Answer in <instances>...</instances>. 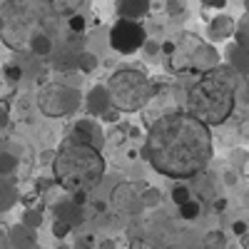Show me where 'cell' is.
<instances>
[{"label":"cell","mask_w":249,"mask_h":249,"mask_svg":"<svg viewBox=\"0 0 249 249\" xmlns=\"http://www.w3.org/2000/svg\"><path fill=\"white\" fill-rule=\"evenodd\" d=\"M202 249H227L224 232H210V234L202 239Z\"/></svg>","instance_id":"d6986e66"},{"label":"cell","mask_w":249,"mask_h":249,"mask_svg":"<svg viewBox=\"0 0 249 249\" xmlns=\"http://www.w3.org/2000/svg\"><path fill=\"white\" fill-rule=\"evenodd\" d=\"M115 8H117L120 20H135V23H140L150 13V0H115Z\"/></svg>","instance_id":"30bf717a"},{"label":"cell","mask_w":249,"mask_h":249,"mask_svg":"<svg viewBox=\"0 0 249 249\" xmlns=\"http://www.w3.org/2000/svg\"><path fill=\"white\" fill-rule=\"evenodd\" d=\"M28 48L33 55H40V57H45L53 53V37L43 30H35L30 37H28Z\"/></svg>","instance_id":"2e32d148"},{"label":"cell","mask_w":249,"mask_h":249,"mask_svg":"<svg viewBox=\"0 0 249 249\" xmlns=\"http://www.w3.org/2000/svg\"><path fill=\"white\" fill-rule=\"evenodd\" d=\"M10 242H13L15 249H35V244H37L35 230H30L25 224H15L13 232H10Z\"/></svg>","instance_id":"9a60e30c"},{"label":"cell","mask_w":249,"mask_h":249,"mask_svg":"<svg viewBox=\"0 0 249 249\" xmlns=\"http://www.w3.org/2000/svg\"><path fill=\"white\" fill-rule=\"evenodd\" d=\"M40 222H43V212H40V210H25V214H23V222H20V224L30 227V230H37V227H40Z\"/></svg>","instance_id":"603a6c76"},{"label":"cell","mask_w":249,"mask_h":249,"mask_svg":"<svg viewBox=\"0 0 249 249\" xmlns=\"http://www.w3.org/2000/svg\"><path fill=\"white\" fill-rule=\"evenodd\" d=\"M175 53H177V55H184L187 62H190V68H199V70H204V72L219 65V55H217V50H214L212 45L202 43L199 37L190 35V33L182 35L179 45H175Z\"/></svg>","instance_id":"52a82bcc"},{"label":"cell","mask_w":249,"mask_h":249,"mask_svg":"<svg viewBox=\"0 0 249 249\" xmlns=\"http://www.w3.org/2000/svg\"><path fill=\"white\" fill-rule=\"evenodd\" d=\"M18 170V157L10 152H0V177H8Z\"/></svg>","instance_id":"ffe728a7"},{"label":"cell","mask_w":249,"mask_h":249,"mask_svg":"<svg viewBox=\"0 0 249 249\" xmlns=\"http://www.w3.org/2000/svg\"><path fill=\"white\" fill-rule=\"evenodd\" d=\"M192 197H190V187L187 184H177L175 190H172V202L179 207V204H184V202H190Z\"/></svg>","instance_id":"d4e9b609"},{"label":"cell","mask_w":249,"mask_h":249,"mask_svg":"<svg viewBox=\"0 0 249 249\" xmlns=\"http://www.w3.org/2000/svg\"><path fill=\"white\" fill-rule=\"evenodd\" d=\"M234 28H237L234 18L222 13V15H217V18L210 20V37L212 40H227V37L234 35Z\"/></svg>","instance_id":"5bb4252c"},{"label":"cell","mask_w":249,"mask_h":249,"mask_svg":"<svg viewBox=\"0 0 249 249\" xmlns=\"http://www.w3.org/2000/svg\"><path fill=\"white\" fill-rule=\"evenodd\" d=\"M70 230H72V227L70 224H65V222H53V234L57 237V239H62V237H68L70 234Z\"/></svg>","instance_id":"4316f807"},{"label":"cell","mask_w":249,"mask_h":249,"mask_svg":"<svg viewBox=\"0 0 249 249\" xmlns=\"http://www.w3.org/2000/svg\"><path fill=\"white\" fill-rule=\"evenodd\" d=\"M237 82L239 75L227 65L202 72L187 92V115H192L207 127L227 122L237 105Z\"/></svg>","instance_id":"7a4b0ae2"},{"label":"cell","mask_w":249,"mask_h":249,"mask_svg":"<svg viewBox=\"0 0 249 249\" xmlns=\"http://www.w3.org/2000/svg\"><path fill=\"white\" fill-rule=\"evenodd\" d=\"M199 3H202L204 8H214V10L227 8V0H199Z\"/></svg>","instance_id":"f546056e"},{"label":"cell","mask_w":249,"mask_h":249,"mask_svg":"<svg viewBox=\"0 0 249 249\" xmlns=\"http://www.w3.org/2000/svg\"><path fill=\"white\" fill-rule=\"evenodd\" d=\"M3 28H5V18L0 15V33H3Z\"/></svg>","instance_id":"e575fe53"},{"label":"cell","mask_w":249,"mask_h":249,"mask_svg":"<svg viewBox=\"0 0 249 249\" xmlns=\"http://www.w3.org/2000/svg\"><path fill=\"white\" fill-rule=\"evenodd\" d=\"M142 155L164 177H195L212 160L210 127L187 112H170L150 127Z\"/></svg>","instance_id":"6da1fadb"},{"label":"cell","mask_w":249,"mask_h":249,"mask_svg":"<svg viewBox=\"0 0 249 249\" xmlns=\"http://www.w3.org/2000/svg\"><path fill=\"white\" fill-rule=\"evenodd\" d=\"M184 13V0H167V15L177 18Z\"/></svg>","instance_id":"83f0119b"},{"label":"cell","mask_w":249,"mask_h":249,"mask_svg":"<svg viewBox=\"0 0 249 249\" xmlns=\"http://www.w3.org/2000/svg\"><path fill=\"white\" fill-rule=\"evenodd\" d=\"M162 53L172 55V53H175V43H162Z\"/></svg>","instance_id":"836d02e7"},{"label":"cell","mask_w":249,"mask_h":249,"mask_svg":"<svg viewBox=\"0 0 249 249\" xmlns=\"http://www.w3.org/2000/svg\"><path fill=\"white\" fill-rule=\"evenodd\" d=\"M137 197H140V204H147V207H157V204H160V192H157V190H152V187L142 190Z\"/></svg>","instance_id":"cb8c5ba5"},{"label":"cell","mask_w":249,"mask_h":249,"mask_svg":"<svg viewBox=\"0 0 249 249\" xmlns=\"http://www.w3.org/2000/svg\"><path fill=\"white\" fill-rule=\"evenodd\" d=\"M227 68L234 70L237 75H242V80H247V72H249V48H242V45H232L227 50Z\"/></svg>","instance_id":"7c38bea8"},{"label":"cell","mask_w":249,"mask_h":249,"mask_svg":"<svg viewBox=\"0 0 249 249\" xmlns=\"http://www.w3.org/2000/svg\"><path fill=\"white\" fill-rule=\"evenodd\" d=\"M234 37H237V45L249 48V23H247V15H242L239 25L234 28Z\"/></svg>","instance_id":"7402d4cb"},{"label":"cell","mask_w":249,"mask_h":249,"mask_svg":"<svg viewBox=\"0 0 249 249\" xmlns=\"http://www.w3.org/2000/svg\"><path fill=\"white\" fill-rule=\"evenodd\" d=\"M13 204H18V190L8 177H0V212L13 210Z\"/></svg>","instance_id":"e0dca14e"},{"label":"cell","mask_w":249,"mask_h":249,"mask_svg":"<svg viewBox=\"0 0 249 249\" xmlns=\"http://www.w3.org/2000/svg\"><path fill=\"white\" fill-rule=\"evenodd\" d=\"M68 25H70V33L82 35V33H85V18H82V15H72Z\"/></svg>","instance_id":"484cf974"},{"label":"cell","mask_w":249,"mask_h":249,"mask_svg":"<svg viewBox=\"0 0 249 249\" xmlns=\"http://www.w3.org/2000/svg\"><path fill=\"white\" fill-rule=\"evenodd\" d=\"M53 175L65 192H88L105 175V157L88 144L65 142L53 157Z\"/></svg>","instance_id":"3957f363"},{"label":"cell","mask_w":249,"mask_h":249,"mask_svg":"<svg viewBox=\"0 0 249 249\" xmlns=\"http://www.w3.org/2000/svg\"><path fill=\"white\" fill-rule=\"evenodd\" d=\"M214 210H217V212H224V210H227V199H224V197L214 202Z\"/></svg>","instance_id":"d6a6232c"},{"label":"cell","mask_w":249,"mask_h":249,"mask_svg":"<svg viewBox=\"0 0 249 249\" xmlns=\"http://www.w3.org/2000/svg\"><path fill=\"white\" fill-rule=\"evenodd\" d=\"M68 142H77V144H88V147H95L100 150L102 142H105V132H102V124L95 122V120H77L75 127H72V135L68 137Z\"/></svg>","instance_id":"ba28073f"},{"label":"cell","mask_w":249,"mask_h":249,"mask_svg":"<svg viewBox=\"0 0 249 249\" xmlns=\"http://www.w3.org/2000/svg\"><path fill=\"white\" fill-rule=\"evenodd\" d=\"M82 102H85V107L92 117H105L112 105H110V95H107V88L105 85H97L88 92V97H82Z\"/></svg>","instance_id":"9c48e42d"},{"label":"cell","mask_w":249,"mask_h":249,"mask_svg":"<svg viewBox=\"0 0 249 249\" xmlns=\"http://www.w3.org/2000/svg\"><path fill=\"white\" fill-rule=\"evenodd\" d=\"M112 199H115V207L120 212H127V214H137L140 210H142V204H140V197H137V192L132 190L130 184H120L117 190H115V195H112Z\"/></svg>","instance_id":"8fae6325"},{"label":"cell","mask_w":249,"mask_h":249,"mask_svg":"<svg viewBox=\"0 0 249 249\" xmlns=\"http://www.w3.org/2000/svg\"><path fill=\"white\" fill-rule=\"evenodd\" d=\"M144 43H147V33L142 23H135V20H117L110 30V48L120 55H132L142 50Z\"/></svg>","instance_id":"8992f818"},{"label":"cell","mask_w":249,"mask_h":249,"mask_svg":"<svg viewBox=\"0 0 249 249\" xmlns=\"http://www.w3.org/2000/svg\"><path fill=\"white\" fill-rule=\"evenodd\" d=\"M75 68H77L80 72H92V70L97 68V57H95L92 53H88V50H82V53L75 57Z\"/></svg>","instance_id":"ac0fdd59"},{"label":"cell","mask_w":249,"mask_h":249,"mask_svg":"<svg viewBox=\"0 0 249 249\" xmlns=\"http://www.w3.org/2000/svg\"><path fill=\"white\" fill-rule=\"evenodd\" d=\"M82 105V95L77 88L65 82H48L37 95V107L48 117H68Z\"/></svg>","instance_id":"5b68a950"},{"label":"cell","mask_w":249,"mask_h":249,"mask_svg":"<svg viewBox=\"0 0 249 249\" xmlns=\"http://www.w3.org/2000/svg\"><path fill=\"white\" fill-rule=\"evenodd\" d=\"M105 88L110 95V105L117 112H140L157 92L152 80L135 68H122L112 72Z\"/></svg>","instance_id":"277c9868"},{"label":"cell","mask_w":249,"mask_h":249,"mask_svg":"<svg viewBox=\"0 0 249 249\" xmlns=\"http://www.w3.org/2000/svg\"><path fill=\"white\" fill-rule=\"evenodd\" d=\"M55 219L75 227V224L82 222V207L77 202H72V199H62V202L55 204Z\"/></svg>","instance_id":"4fadbf2b"},{"label":"cell","mask_w":249,"mask_h":249,"mask_svg":"<svg viewBox=\"0 0 249 249\" xmlns=\"http://www.w3.org/2000/svg\"><path fill=\"white\" fill-rule=\"evenodd\" d=\"M8 124H10V112L5 105H0V130H5Z\"/></svg>","instance_id":"4dcf8cb0"},{"label":"cell","mask_w":249,"mask_h":249,"mask_svg":"<svg viewBox=\"0 0 249 249\" xmlns=\"http://www.w3.org/2000/svg\"><path fill=\"white\" fill-rule=\"evenodd\" d=\"M5 77H8L10 82H18L20 77H23V70H20L18 65H5Z\"/></svg>","instance_id":"f1b7e54d"},{"label":"cell","mask_w":249,"mask_h":249,"mask_svg":"<svg viewBox=\"0 0 249 249\" xmlns=\"http://www.w3.org/2000/svg\"><path fill=\"white\" fill-rule=\"evenodd\" d=\"M232 230H234V234H242V237H244V234H247V222H244V219H242V222H234Z\"/></svg>","instance_id":"1f68e13d"},{"label":"cell","mask_w":249,"mask_h":249,"mask_svg":"<svg viewBox=\"0 0 249 249\" xmlns=\"http://www.w3.org/2000/svg\"><path fill=\"white\" fill-rule=\"evenodd\" d=\"M199 212H202V210H199V202H195V199L179 204V217H182V219H187V222L197 219V217H199Z\"/></svg>","instance_id":"44dd1931"}]
</instances>
